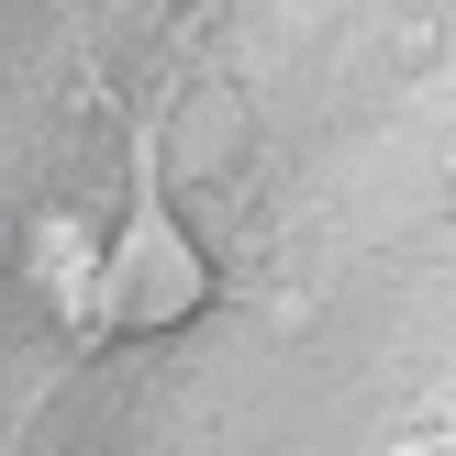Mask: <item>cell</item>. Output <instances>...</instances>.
I'll use <instances>...</instances> for the list:
<instances>
[{"mask_svg": "<svg viewBox=\"0 0 456 456\" xmlns=\"http://www.w3.org/2000/svg\"><path fill=\"white\" fill-rule=\"evenodd\" d=\"M12 245H22V234H12V223H0V267H12Z\"/></svg>", "mask_w": 456, "mask_h": 456, "instance_id": "obj_3", "label": "cell"}, {"mask_svg": "<svg viewBox=\"0 0 456 456\" xmlns=\"http://www.w3.org/2000/svg\"><path fill=\"white\" fill-rule=\"evenodd\" d=\"M245 145H256V111H245V89H223V78L178 89V111H167V178H234V167H245Z\"/></svg>", "mask_w": 456, "mask_h": 456, "instance_id": "obj_2", "label": "cell"}, {"mask_svg": "<svg viewBox=\"0 0 456 456\" xmlns=\"http://www.w3.org/2000/svg\"><path fill=\"white\" fill-rule=\"evenodd\" d=\"M200 301H212V267H200V245L145 200V212L123 223V256H111V323L167 334V323H190Z\"/></svg>", "mask_w": 456, "mask_h": 456, "instance_id": "obj_1", "label": "cell"}]
</instances>
